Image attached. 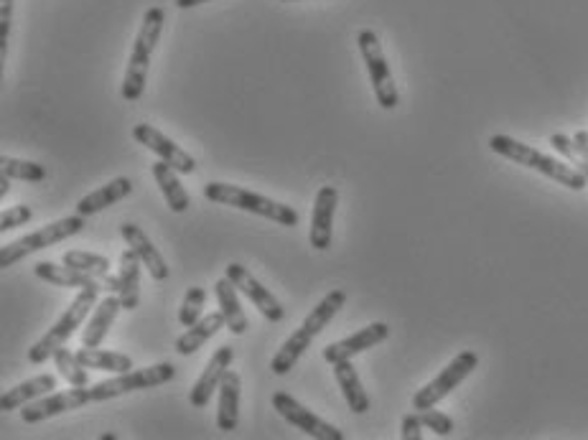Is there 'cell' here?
<instances>
[{"label":"cell","mask_w":588,"mask_h":440,"mask_svg":"<svg viewBox=\"0 0 588 440\" xmlns=\"http://www.w3.org/2000/svg\"><path fill=\"white\" fill-rule=\"evenodd\" d=\"M227 326V321H224V313L222 311H214L209 313V316L199 318L194 326H189V329L184 331V334L176 339L174 349L179 351L181 357H191L194 351L202 349L204 344H207L212 336H217L219 329H224Z\"/></svg>","instance_id":"24"},{"label":"cell","mask_w":588,"mask_h":440,"mask_svg":"<svg viewBox=\"0 0 588 440\" xmlns=\"http://www.w3.org/2000/svg\"><path fill=\"white\" fill-rule=\"evenodd\" d=\"M418 415L420 420H423V425H426L428 430H433L438 438H446V435L454 433V420L448 418L446 413H441V410L428 407V410H418Z\"/></svg>","instance_id":"34"},{"label":"cell","mask_w":588,"mask_h":440,"mask_svg":"<svg viewBox=\"0 0 588 440\" xmlns=\"http://www.w3.org/2000/svg\"><path fill=\"white\" fill-rule=\"evenodd\" d=\"M34 219V209L26 207V204H18V207L6 209V212L0 214V232H8V229L23 227Z\"/></svg>","instance_id":"35"},{"label":"cell","mask_w":588,"mask_h":440,"mask_svg":"<svg viewBox=\"0 0 588 440\" xmlns=\"http://www.w3.org/2000/svg\"><path fill=\"white\" fill-rule=\"evenodd\" d=\"M240 395L242 377L237 372H227L219 385V405H217V428L222 433H232L240 425Z\"/></svg>","instance_id":"19"},{"label":"cell","mask_w":588,"mask_h":440,"mask_svg":"<svg viewBox=\"0 0 588 440\" xmlns=\"http://www.w3.org/2000/svg\"><path fill=\"white\" fill-rule=\"evenodd\" d=\"M133 138L138 140L140 145H146L148 151L156 153L161 161H166L168 166H174L179 173H194L196 171V161L191 153H186L181 145H176L174 140L166 138L161 130H156L153 125L140 123L133 128Z\"/></svg>","instance_id":"14"},{"label":"cell","mask_w":588,"mask_h":440,"mask_svg":"<svg viewBox=\"0 0 588 440\" xmlns=\"http://www.w3.org/2000/svg\"><path fill=\"white\" fill-rule=\"evenodd\" d=\"M174 377H176L174 364L161 362L146 369H130V372L118 374V377L97 382V385L90 387V392H92V400L105 402V400H115V397L120 395H130V392L153 390V387L168 385V382H174Z\"/></svg>","instance_id":"8"},{"label":"cell","mask_w":588,"mask_h":440,"mask_svg":"<svg viewBox=\"0 0 588 440\" xmlns=\"http://www.w3.org/2000/svg\"><path fill=\"white\" fill-rule=\"evenodd\" d=\"M387 336H390V326L382 324V321L364 326V329L357 331V334H352V336H347V339L334 341V344L326 346L324 362H329L331 367H334L336 362H347V359L357 357V354H362V351L375 349V346L382 344Z\"/></svg>","instance_id":"16"},{"label":"cell","mask_w":588,"mask_h":440,"mask_svg":"<svg viewBox=\"0 0 588 440\" xmlns=\"http://www.w3.org/2000/svg\"><path fill=\"white\" fill-rule=\"evenodd\" d=\"M550 145H553L558 153H563V158H566L571 166H576L588 181V156L581 151V148H578L576 140H571L568 135H563V133H555V135H550Z\"/></svg>","instance_id":"33"},{"label":"cell","mask_w":588,"mask_h":440,"mask_svg":"<svg viewBox=\"0 0 588 440\" xmlns=\"http://www.w3.org/2000/svg\"><path fill=\"white\" fill-rule=\"evenodd\" d=\"M34 273L36 278L44 280V283H51V285H59V288H100L105 290V283H102V278H95V275H87L82 273V270H74L69 268V265H59V262H36L34 265Z\"/></svg>","instance_id":"18"},{"label":"cell","mask_w":588,"mask_h":440,"mask_svg":"<svg viewBox=\"0 0 588 440\" xmlns=\"http://www.w3.org/2000/svg\"><path fill=\"white\" fill-rule=\"evenodd\" d=\"M140 268H143V262L128 247L120 255V301H123V311H135L140 303Z\"/></svg>","instance_id":"27"},{"label":"cell","mask_w":588,"mask_h":440,"mask_svg":"<svg viewBox=\"0 0 588 440\" xmlns=\"http://www.w3.org/2000/svg\"><path fill=\"white\" fill-rule=\"evenodd\" d=\"M84 219L87 217H82V214L64 217L59 219V222H51L46 224V227L36 229V232L26 234V237H21V240L11 242V245H3L0 247V268H11V265H16V262L23 260V257L34 255V252L44 250V247L56 245V242L69 240V237L82 232Z\"/></svg>","instance_id":"7"},{"label":"cell","mask_w":588,"mask_h":440,"mask_svg":"<svg viewBox=\"0 0 588 440\" xmlns=\"http://www.w3.org/2000/svg\"><path fill=\"white\" fill-rule=\"evenodd\" d=\"M359 54L364 59V67L370 74L372 90H375V100L382 110H395L400 105L398 87H395V79H392L390 64L385 59V51H382L380 36L372 31V28H364L357 36Z\"/></svg>","instance_id":"6"},{"label":"cell","mask_w":588,"mask_h":440,"mask_svg":"<svg viewBox=\"0 0 588 440\" xmlns=\"http://www.w3.org/2000/svg\"><path fill=\"white\" fill-rule=\"evenodd\" d=\"M227 278L237 285V290H240V293H245V296L250 298L252 306L258 308V311L263 313L268 321L280 324V321L286 318V311H283V306H280L278 298H275L273 293H270V290L260 283V280L252 278L250 270H247L245 265H240V262H230V265H227Z\"/></svg>","instance_id":"12"},{"label":"cell","mask_w":588,"mask_h":440,"mask_svg":"<svg viewBox=\"0 0 588 440\" xmlns=\"http://www.w3.org/2000/svg\"><path fill=\"white\" fill-rule=\"evenodd\" d=\"M214 296H217L219 311L224 313L227 329L235 336H245L247 329H250V321H247L245 311L240 306V298H237V285L224 275L222 280L214 283Z\"/></svg>","instance_id":"23"},{"label":"cell","mask_w":588,"mask_h":440,"mask_svg":"<svg viewBox=\"0 0 588 440\" xmlns=\"http://www.w3.org/2000/svg\"><path fill=\"white\" fill-rule=\"evenodd\" d=\"M62 262L74 270H82V273H87V275H95V278H105V275H110V260L102 255H95V252L72 250L62 257Z\"/></svg>","instance_id":"31"},{"label":"cell","mask_w":588,"mask_h":440,"mask_svg":"<svg viewBox=\"0 0 588 440\" xmlns=\"http://www.w3.org/2000/svg\"><path fill=\"white\" fill-rule=\"evenodd\" d=\"M344 303H347V293H344L342 288H334L329 290L324 298H321L319 306L314 308V311L308 313L306 321H303L301 326H298L296 331H293L291 336H288L286 341H283V346H280L278 351H275L273 362H270V369H273V374H278V377H286L288 372H291L293 367L298 364V359L306 354V349L311 346V341L316 339V336L321 334V331L326 329V326L334 321V316L344 308Z\"/></svg>","instance_id":"1"},{"label":"cell","mask_w":588,"mask_h":440,"mask_svg":"<svg viewBox=\"0 0 588 440\" xmlns=\"http://www.w3.org/2000/svg\"><path fill=\"white\" fill-rule=\"evenodd\" d=\"M54 364L56 369H59V374H62L72 387L90 385V374H87V367L79 362L77 351H69L67 346H59V349L54 351Z\"/></svg>","instance_id":"29"},{"label":"cell","mask_w":588,"mask_h":440,"mask_svg":"<svg viewBox=\"0 0 588 440\" xmlns=\"http://www.w3.org/2000/svg\"><path fill=\"white\" fill-rule=\"evenodd\" d=\"M120 311H123L120 293H110L105 301L97 303L95 313H92L90 318V324H87V329H84L82 334V346H100L102 341H105L107 331H110L112 324H115V318H118Z\"/></svg>","instance_id":"25"},{"label":"cell","mask_w":588,"mask_h":440,"mask_svg":"<svg viewBox=\"0 0 588 440\" xmlns=\"http://www.w3.org/2000/svg\"><path fill=\"white\" fill-rule=\"evenodd\" d=\"M426 428L423 425V420H420L418 413H410L403 418V428H400V435H403V440H420V430Z\"/></svg>","instance_id":"37"},{"label":"cell","mask_w":588,"mask_h":440,"mask_svg":"<svg viewBox=\"0 0 588 440\" xmlns=\"http://www.w3.org/2000/svg\"><path fill=\"white\" fill-rule=\"evenodd\" d=\"M120 234H123L125 245L130 247V250L135 252V255L140 257V262H143V268L151 273L153 280H168V275H171V268H168V262L163 260L161 252L156 250V245L151 242V237H148L143 229L138 227V224L133 222H125L123 227H120Z\"/></svg>","instance_id":"17"},{"label":"cell","mask_w":588,"mask_h":440,"mask_svg":"<svg viewBox=\"0 0 588 440\" xmlns=\"http://www.w3.org/2000/svg\"><path fill=\"white\" fill-rule=\"evenodd\" d=\"M11 191V176L0 171V196H6Z\"/></svg>","instance_id":"40"},{"label":"cell","mask_w":588,"mask_h":440,"mask_svg":"<svg viewBox=\"0 0 588 440\" xmlns=\"http://www.w3.org/2000/svg\"><path fill=\"white\" fill-rule=\"evenodd\" d=\"M0 171L8 173V176L16 181H28V184H41V181H46V176H49L46 166H41V163L21 161V158L11 156L0 158Z\"/></svg>","instance_id":"30"},{"label":"cell","mask_w":588,"mask_h":440,"mask_svg":"<svg viewBox=\"0 0 588 440\" xmlns=\"http://www.w3.org/2000/svg\"><path fill=\"white\" fill-rule=\"evenodd\" d=\"M334 377H336V385H339V390H342L344 400H347L349 410H352L354 415L370 413L372 400H370V395L364 392L362 379H359V374H357V369H354L352 359H347V362H336L334 364Z\"/></svg>","instance_id":"21"},{"label":"cell","mask_w":588,"mask_h":440,"mask_svg":"<svg viewBox=\"0 0 588 440\" xmlns=\"http://www.w3.org/2000/svg\"><path fill=\"white\" fill-rule=\"evenodd\" d=\"M77 357L87 369H100V372L123 374L133 369V359H130L128 354L97 349V346H82V349L77 351Z\"/></svg>","instance_id":"28"},{"label":"cell","mask_w":588,"mask_h":440,"mask_svg":"<svg viewBox=\"0 0 588 440\" xmlns=\"http://www.w3.org/2000/svg\"><path fill=\"white\" fill-rule=\"evenodd\" d=\"M97 296H100V288H84L79 290V296L74 298L72 306L62 313V318L36 341L31 349H28V362L31 364H44L46 359L54 357V351L59 346L67 344L72 339L74 331L84 324V318L90 316V308L97 303Z\"/></svg>","instance_id":"5"},{"label":"cell","mask_w":588,"mask_h":440,"mask_svg":"<svg viewBox=\"0 0 588 440\" xmlns=\"http://www.w3.org/2000/svg\"><path fill=\"white\" fill-rule=\"evenodd\" d=\"M232 359H235V351H232V346L224 344L214 351L212 359H209L207 367H204L202 377L196 379L194 387H191V392H189L191 407H196V410H204V407L212 402V395L219 390V385H222L224 374L230 372Z\"/></svg>","instance_id":"15"},{"label":"cell","mask_w":588,"mask_h":440,"mask_svg":"<svg viewBox=\"0 0 588 440\" xmlns=\"http://www.w3.org/2000/svg\"><path fill=\"white\" fill-rule=\"evenodd\" d=\"M90 402H95L92 400L90 387H72V390L54 392V395H46L34 402H28L26 407H21V420L28 425H34L41 423V420L69 413V410H79V407L90 405Z\"/></svg>","instance_id":"11"},{"label":"cell","mask_w":588,"mask_h":440,"mask_svg":"<svg viewBox=\"0 0 588 440\" xmlns=\"http://www.w3.org/2000/svg\"><path fill=\"white\" fill-rule=\"evenodd\" d=\"M204 3H212V0H174V6L181 8V11H189V8L204 6Z\"/></svg>","instance_id":"38"},{"label":"cell","mask_w":588,"mask_h":440,"mask_svg":"<svg viewBox=\"0 0 588 440\" xmlns=\"http://www.w3.org/2000/svg\"><path fill=\"white\" fill-rule=\"evenodd\" d=\"M273 407L275 413L280 415V418L286 420V423H291L293 428L303 430V433L308 435V438H316V440H344V433L336 425L326 423L324 418H319V415L314 413V410H308L306 405H301L298 400H293L288 392H275L273 395Z\"/></svg>","instance_id":"10"},{"label":"cell","mask_w":588,"mask_h":440,"mask_svg":"<svg viewBox=\"0 0 588 440\" xmlns=\"http://www.w3.org/2000/svg\"><path fill=\"white\" fill-rule=\"evenodd\" d=\"M51 390H56L54 374H36V377L26 379V382H21V385L3 392V397H0V410H3V413L21 410V407H26L28 402H34L39 400V397L49 395Z\"/></svg>","instance_id":"20"},{"label":"cell","mask_w":588,"mask_h":440,"mask_svg":"<svg viewBox=\"0 0 588 440\" xmlns=\"http://www.w3.org/2000/svg\"><path fill=\"white\" fill-rule=\"evenodd\" d=\"M11 18H13V0H0V54L3 56H6V51H8Z\"/></svg>","instance_id":"36"},{"label":"cell","mask_w":588,"mask_h":440,"mask_svg":"<svg viewBox=\"0 0 588 440\" xmlns=\"http://www.w3.org/2000/svg\"><path fill=\"white\" fill-rule=\"evenodd\" d=\"M204 303H207V290H204L202 285H194V288L186 290L184 303H181L179 308V324L184 326V329L194 326L196 321L202 318Z\"/></svg>","instance_id":"32"},{"label":"cell","mask_w":588,"mask_h":440,"mask_svg":"<svg viewBox=\"0 0 588 440\" xmlns=\"http://www.w3.org/2000/svg\"><path fill=\"white\" fill-rule=\"evenodd\" d=\"M130 194H133V181L125 179V176H118V179H112L110 184L100 186L97 191H92V194H87L84 199H79L77 214H82V217L100 214L102 209L118 204V201H123L125 196Z\"/></svg>","instance_id":"22"},{"label":"cell","mask_w":588,"mask_h":440,"mask_svg":"<svg viewBox=\"0 0 588 440\" xmlns=\"http://www.w3.org/2000/svg\"><path fill=\"white\" fill-rule=\"evenodd\" d=\"M573 140H576L578 148H581V151L588 156V133H586V130H578V133L573 135Z\"/></svg>","instance_id":"39"},{"label":"cell","mask_w":588,"mask_h":440,"mask_svg":"<svg viewBox=\"0 0 588 440\" xmlns=\"http://www.w3.org/2000/svg\"><path fill=\"white\" fill-rule=\"evenodd\" d=\"M163 23H166V8L161 6L148 8L146 16H143V23H140L138 36H135L133 49H130L128 69H125V79H123V100L135 102L143 97V92H146L151 56L153 51H156L158 39H161Z\"/></svg>","instance_id":"3"},{"label":"cell","mask_w":588,"mask_h":440,"mask_svg":"<svg viewBox=\"0 0 588 440\" xmlns=\"http://www.w3.org/2000/svg\"><path fill=\"white\" fill-rule=\"evenodd\" d=\"M489 148H492L497 156L507 158V161L520 163V166L530 168V171L543 173V176L558 181L560 186H566V189L571 191H583L588 184L586 176H583L578 168L568 166V163L558 161V158L545 156V153L535 151L532 145L520 143V140L510 138V135H494V138L489 140Z\"/></svg>","instance_id":"2"},{"label":"cell","mask_w":588,"mask_h":440,"mask_svg":"<svg viewBox=\"0 0 588 440\" xmlns=\"http://www.w3.org/2000/svg\"><path fill=\"white\" fill-rule=\"evenodd\" d=\"M151 171H153V179H156L158 189H161L163 199H166L168 209H171L174 214H184L186 209L191 207V199H189V194H186L184 186H181L179 171H176L174 166H168L166 161L153 163Z\"/></svg>","instance_id":"26"},{"label":"cell","mask_w":588,"mask_h":440,"mask_svg":"<svg viewBox=\"0 0 588 440\" xmlns=\"http://www.w3.org/2000/svg\"><path fill=\"white\" fill-rule=\"evenodd\" d=\"M286 3H298V0H286Z\"/></svg>","instance_id":"41"},{"label":"cell","mask_w":588,"mask_h":440,"mask_svg":"<svg viewBox=\"0 0 588 440\" xmlns=\"http://www.w3.org/2000/svg\"><path fill=\"white\" fill-rule=\"evenodd\" d=\"M479 367V354L476 351H461L454 362L448 364L446 369H441L436 379H431L426 387H420L413 395V407L415 410H428V407H436L443 397H448L456 387L469 377L474 369Z\"/></svg>","instance_id":"9"},{"label":"cell","mask_w":588,"mask_h":440,"mask_svg":"<svg viewBox=\"0 0 588 440\" xmlns=\"http://www.w3.org/2000/svg\"><path fill=\"white\" fill-rule=\"evenodd\" d=\"M339 204V191L336 186H321L316 191L314 212H311V229H308V242L319 252H326L334 240V212Z\"/></svg>","instance_id":"13"},{"label":"cell","mask_w":588,"mask_h":440,"mask_svg":"<svg viewBox=\"0 0 588 440\" xmlns=\"http://www.w3.org/2000/svg\"><path fill=\"white\" fill-rule=\"evenodd\" d=\"M204 196H207L212 204H222V207H235L242 212L258 214V217L270 219V222L280 224V227H298L301 217L293 207L288 204H280V201L268 199L263 194H255L250 189H242L235 184H222V181H209L204 186Z\"/></svg>","instance_id":"4"}]
</instances>
